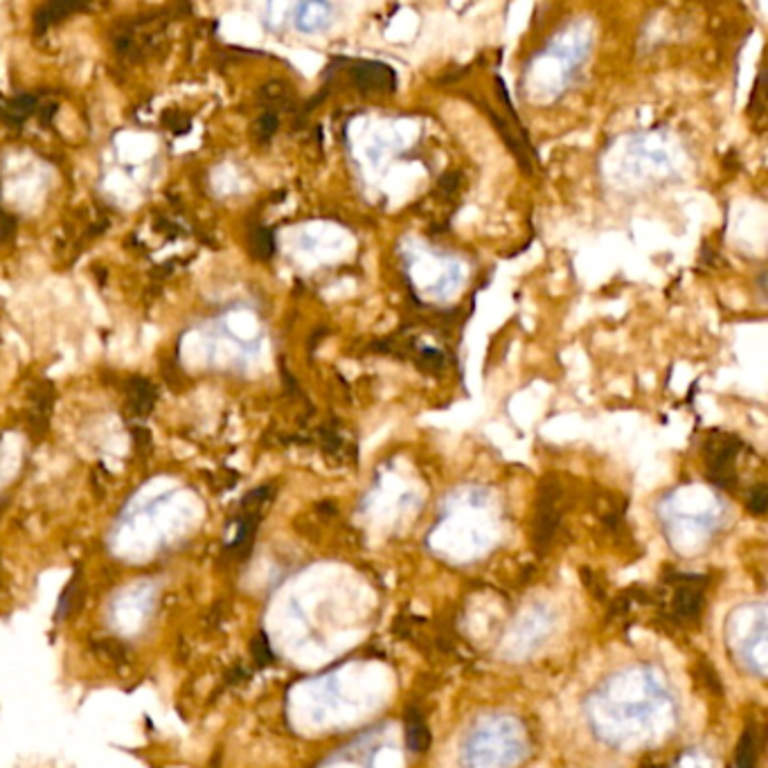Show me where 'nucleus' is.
Here are the masks:
<instances>
[{
  "label": "nucleus",
  "instance_id": "6e6552de",
  "mask_svg": "<svg viewBox=\"0 0 768 768\" xmlns=\"http://www.w3.org/2000/svg\"><path fill=\"white\" fill-rule=\"evenodd\" d=\"M79 10H84V5H79V3H75V5L73 3H70V5H64V3L43 5V7H39V12H37V30L39 32L48 30L50 25L64 21L68 14L79 12Z\"/></svg>",
  "mask_w": 768,
  "mask_h": 768
},
{
  "label": "nucleus",
  "instance_id": "9d476101",
  "mask_svg": "<svg viewBox=\"0 0 768 768\" xmlns=\"http://www.w3.org/2000/svg\"><path fill=\"white\" fill-rule=\"evenodd\" d=\"M93 649H95L97 654H100L104 660H109V663H113V665L127 663V647H124L120 640H115V638H102V640H97V642H95Z\"/></svg>",
  "mask_w": 768,
  "mask_h": 768
},
{
  "label": "nucleus",
  "instance_id": "20e7f679",
  "mask_svg": "<svg viewBox=\"0 0 768 768\" xmlns=\"http://www.w3.org/2000/svg\"><path fill=\"white\" fill-rule=\"evenodd\" d=\"M347 73L356 91L363 95H388L397 88L395 70L381 61H354Z\"/></svg>",
  "mask_w": 768,
  "mask_h": 768
},
{
  "label": "nucleus",
  "instance_id": "9b49d317",
  "mask_svg": "<svg viewBox=\"0 0 768 768\" xmlns=\"http://www.w3.org/2000/svg\"><path fill=\"white\" fill-rule=\"evenodd\" d=\"M280 127V113L275 111H266L260 115V120L255 122V138L257 142H262V145H266L273 136L275 131H278Z\"/></svg>",
  "mask_w": 768,
  "mask_h": 768
},
{
  "label": "nucleus",
  "instance_id": "7ed1b4c3",
  "mask_svg": "<svg viewBox=\"0 0 768 768\" xmlns=\"http://www.w3.org/2000/svg\"><path fill=\"white\" fill-rule=\"evenodd\" d=\"M676 593L672 597V604H669V615L676 624H692L699 620L701 609H703V588L699 586L705 582L703 577H694V575H676Z\"/></svg>",
  "mask_w": 768,
  "mask_h": 768
},
{
  "label": "nucleus",
  "instance_id": "0eeeda50",
  "mask_svg": "<svg viewBox=\"0 0 768 768\" xmlns=\"http://www.w3.org/2000/svg\"><path fill=\"white\" fill-rule=\"evenodd\" d=\"M332 10L327 3H302L296 7V28L300 32L325 30L332 21Z\"/></svg>",
  "mask_w": 768,
  "mask_h": 768
},
{
  "label": "nucleus",
  "instance_id": "ddd939ff",
  "mask_svg": "<svg viewBox=\"0 0 768 768\" xmlns=\"http://www.w3.org/2000/svg\"><path fill=\"white\" fill-rule=\"evenodd\" d=\"M748 512L755 514V516H762L766 509H768V489L766 485H757L750 489V496H748Z\"/></svg>",
  "mask_w": 768,
  "mask_h": 768
},
{
  "label": "nucleus",
  "instance_id": "f257e3e1",
  "mask_svg": "<svg viewBox=\"0 0 768 768\" xmlns=\"http://www.w3.org/2000/svg\"><path fill=\"white\" fill-rule=\"evenodd\" d=\"M561 487L557 480L546 478L539 487L537 509H534V521H532V546L537 548L539 555H546L552 541L557 537V530L561 525Z\"/></svg>",
  "mask_w": 768,
  "mask_h": 768
},
{
  "label": "nucleus",
  "instance_id": "39448f33",
  "mask_svg": "<svg viewBox=\"0 0 768 768\" xmlns=\"http://www.w3.org/2000/svg\"><path fill=\"white\" fill-rule=\"evenodd\" d=\"M404 728H406V746L410 753H426L428 746H431V732H428L424 714L417 705H408L406 708Z\"/></svg>",
  "mask_w": 768,
  "mask_h": 768
},
{
  "label": "nucleus",
  "instance_id": "423d86ee",
  "mask_svg": "<svg viewBox=\"0 0 768 768\" xmlns=\"http://www.w3.org/2000/svg\"><path fill=\"white\" fill-rule=\"evenodd\" d=\"M84 606V582H82V570H75V575L70 577V582L66 584L64 593H61L59 602H57V611H55V620L64 622L68 618H73L75 613Z\"/></svg>",
  "mask_w": 768,
  "mask_h": 768
},
{
  "label": "nucleus",
  "instance_id": "1a4fd4ad",
  "mask_svg": "<svg viewBox=\"0 0 768 768\" xmlns=\"http://www.w3.org/2000/svg\"><path fill=\"white\" fill-rule=\"evenodd\" d=\"M757 755H759L757 730L755 726H746L737 746V768H757Z\"/></svg>",
  "mask_w": 768,
  "mask_h": 768
},
{
  "label": "nucleus",
  "instance_id": "f8f14e48",
  "mask_svg": "<svg viewBox=\"0 0 768 768\" xmlns=\"http://www.w3.org/2000/svg\"><path fill=\"white\" fill-rule=\"evenodd\" d=\"M250 651H253L257 667H269L275 663V654L271 649L269 638H266V633H257L253 642H250Z\"/></svg>",
  "mask_w": 768,
  "mask_h": 768
},
{
  "label": "nucleus",
  "instance_id": "f03ea898",
  "mask_svg": "<svg viewBox=\"0 0 768 768\" xmlns=\"http://www.w3.org/2000/svg\"><path fill=\"white\" fill-rule=\"evenodd\" d=\"M741 449V440L737 435L712 431L705 442V467H708V480L721 489H732L737 482L735 460Z\"/></svg>",
  "mask_w": 768,
  "mask_h": 768
}]
</instances>
